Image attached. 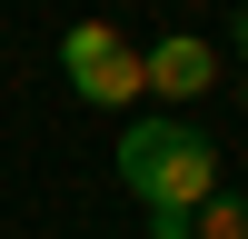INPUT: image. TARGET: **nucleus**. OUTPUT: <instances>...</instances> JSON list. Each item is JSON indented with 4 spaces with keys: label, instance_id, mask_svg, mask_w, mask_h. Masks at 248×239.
<instances>
[{
    "label": "nucleus",
    "instance_id": "obj_1",
    "mask_svg": "<svg viewBox=\"0 0 248 239\" xmlns=\"http://www.w3.org/2000/svg\"><path fill=\"white\" fill-rule=\"evenodd\" d=\"M109 170H119V189H129L139 209L189 219V209L218 199V139L199 130V120H169V110H159V120H129V130H119Z\"/></svg>",
    "mask_w": 248,
    "mask_h": 239
},
{
    "label": "nucleus",
    "instance_id": "obj_2",
    "mask_svg": "<svg viewBox=\"0 0 248 239\" xmlns=\"http://www.w3.org/2000/svg\"><path fill=\"white\" fill-rule=\"evenodd\" d=\"M60 80H70L90 110H129L149 80H139V40L109 30V20H70L60 30Z\"/></svg>",
    "mask_w": 248,
    "mask_h": 239
},
{
    "label": "nucleus",
    "instance_id": "obj_3",
    "mask_svg": "<svg viewBox=\"0 0 248 239\" xmlns=\"http://www.w3.org/2000/svg\"><path fill=\"white\" fill-rule=\"evenodd\" d=\"M139 80H149L159 100H199V90L218 80V50H209L199 30H169V40H149V50H139Z\"/></svg>",
    "mask_w": 248,
    "mask_h": 239
},
{
    "label": "nucleus",
    "instance_id": "obj_4",
    "mask_svg": "<svg viewBox=\"0 0 248 239\" xmlns=\"http://www.w3.org/2000/svg\"><path fill=\"white\" fill-rule=\"evenodd\" d=\"M189 239H248V199H229V189H218L209 209H189Z\"/></svg>",
    "mask_w": 248,
    "mask_h": 239
},
{
    "label": "nucleus",
    "instance_id": "obj_5",
    "mask_svg": "<svg viewBox=\"0 0 248 239\" xmlns=\"http://www.w3.org/2000/svg\"><path fill=\"white\" fill-rule=\"evenodd\" d=\"M229 50H238V60H248V10H238V20H229Z\"/></svg>",
    "mask_w": 248,
    "mask_h": 239
}]
</instances>
